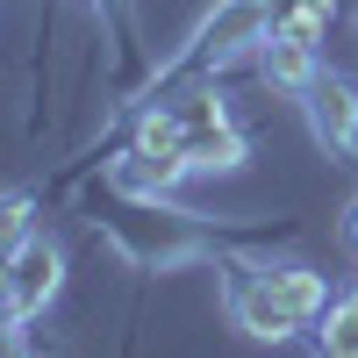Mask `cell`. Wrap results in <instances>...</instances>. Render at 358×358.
<instances>
[{
  "instance_id": "13",
  "label": "cell",
  "mask_w": 358,
  "mask_h": 358,
  "mask_svg": "<svg viewBox=\"0 0 358 358\" xmlns=\"http://www.w3.org/2000/svg\"><path fill=\"white\" fill-rule=\"evenodd\" d=\"M0 358H29V351H22V344H15V337H8V344H0Z\"/></svg>"
},
{
  "instance_id": "5",
  "label": "cell",
  "mask_w": 358,
  "mask_h": 358,
  "mask_svg": "<svg viewBox=\"0 0 358 358\" xmlns=\"http://www.w3.org/2000/svg\"><path fill=\"white\" fill-rule=\"evenodd\" d=\"M258 72L273 79L280 94L301 101L308 86H315V72H322V65H315V43H294V36H280V29H273V36H265V50H258Z\"/></svg>"
},
{
  "instance_id": "2",
  "label": "cell",
  "mask_w": 358,
  "mask_h": 358,
  "mask_svg": "<svg viewBox=\"0 0 358 358\" xmlns=\"http://www.w3.org/2000/svg\"><path fill=\"white\" fill-rule=\"evenodd\" d=\"M265 36H273V0H222V8H208V22L194 29V57L208 72H222L229 57L265 50Z\"/></svg>"
},
{
  "instance_id": "6",
  "label": "cell",
  "mask_w": 358,
  "mask_h": 358,
  "mask_svg": "<svg viewBox=\"0 0 358 358\" xmlns=\"http://www.w3.org/2000/svg\"><path fill=\"white\" fill-rule=\"evenodd\" d=\"M179 158H187V172H236V165H244V136H236V122H215V129H187Z\"/></svg>"
},
{
  "instance_id": "7",
  "label": "cell",
  "mask_w": 358,
  "mask_h": 358,
  "mask_svg": "<svg viewBox=\"0 0 358 358\" xmlns=\"http://www.w3.org/2000/svg\"><path fill=\"white\" fill-rule=\"evenodd\" d=\"M258 273H265V287H273L301 322H315L322 308H330V287H322V273H308V265H258Z\"/></svg>"
},
{
  "instance_id": "11",
  "label": "cell",
  "mask_w": 358,
  "mask_h": 358,
  "mask_svg": "<svg viewBox=\"0 0 358 358\" xmlns=\"http://www.w3.org/2000/svg\"><path fill=\"white\" fill-rule=\"evenodd\" d=\"M301 8H337V0H273V22L280 15H301Z\"/></svg>"
},
{
  "instance_id": "9",
  "label": "cell",
  "mask_w": 358,
  "mask_h": 358,
  "mask_svg": "<svg viewBox=\"0 0 358 358\" xmlns=\"http://www.w3.org/2000/svg\"><path fill=\"white\" fill-rule=\"evenodd\" d=\"M172 115H179V129H215V122H229L222 94H208V86H194V94H179V101H172Z\"/></svg>"
},
{
  "instance_id": "8",
  "label": "cell",
  "mask_w": 358,
  "mask_h": 358,
  "mask_svg": "<svg viewBox=\"0 0 358 358\" xmlns=\"http://www.w3.org/2000/svg\"><path fill=\"white\" fill-rule=\"evenodd\" d=\"M315 344H322V358H358V294L315 315Z\"/></svg>"
},
{
  "instance_id": "4",
  "label": "cell",
  "mask_w": 358,
  "mask_h": 358,
  "mask_svg": "<svg viewBox=\"0 0 358 358\" xmlns=\"http://www.w3.org/2000/svg\"><path fill=\"white\" fill-rule=\"evenodd\" d=\"M229 322H236L244 337H258V344H287L294 330H301V315L265 287V273H236V280H229Z\"/></svg>"
},
{
  "instance_id": "10",
  "label": "cell",
  "mask_w": 358,
  "mask_h": 358,
  "mask_svg": "<svg viewBox=\"0 0 358 358\" xmlns=\"http://www.w3.org/2000/svg\"><path fill=\"white\" fill-rule=\"evenodd\" d=\"M29 236H36V222H29V194H0V258H15Z\"/></svg>"
},
{
  "instance_id": "1",
  "label": "cell",
  "mask_w": 358,
  "mask_h": 358,
  "mask_svg": "<svg viewBox=\"0 0 358 358\" xmlns=\"http://www.w3.org/2000/svg\"><path fill=\"white\" fill-rule=\"evenodd\" d=\"M57 287H65V251L50 244V236H29L15 258H0V315L8 322H36Z\"/></svg>"
},
{
  "instance_id": "12",
  "label": "cell",
  "mask_w": 358,
  "mask_h": 358,
  "mask_svg": "<svg viewBox=\"0 0 358 358\" xmlns=\"http://www.w3.org/2000/svg\"><path fill=\"white\" fill-rule=\"evenodd\" d=\"M344 236H351V251H358V201H351V215H344Z\"/></svg>"
},
{
  "instance_id": "3",
  "label": "cell",
  "mask_w": 358,
  "mask_h": 358,
  "mask_svg": "<svg viewBox=\"0 0 358 358\" xmlns=\"http://www.w3.org/2000/svg\"><path fill=\"white\" fill-rule=\"evenodd\" d=\"M301 115L315 143H330V151H358V86L344 72H315V86L301 94Z\"/></svg>"
}]
</instances>
